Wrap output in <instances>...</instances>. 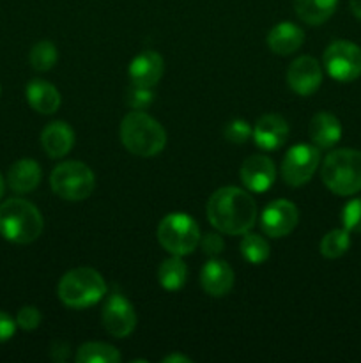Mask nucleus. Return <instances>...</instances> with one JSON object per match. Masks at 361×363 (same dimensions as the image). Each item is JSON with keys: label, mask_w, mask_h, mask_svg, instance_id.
<instances>
[{"label": "nucleus", "mask_w": 361, "mask_h": 363, "mask_svg": "<svg viewBox=\"0 0 361 363\" xmlns=\"http://www.w3.org/2000/svg\"><path fill=\"white\" fill-rule=\"evenodd\" d=\"M207 218L219 233L237 236L257 222V204L248 191L236 186L216 190L207 202Z\"/></svg>", "instance_id": "1"}, {"label": "nucleus", "mask_w": 361, "mask_h": 363, "mask_svg": "<svg viewBox=\"0 0 361 363\" xmlns=\"http://www.w3.org/2000/svg\"><path fill=\"white\" fill-rule=\"evenodd\" d=\"M120 142L134 156L151 158L159 155L166 144V131L154 117L133 110L120 123Z\"/></svg>", "instance_id": "2"}, {"label": "nucleus", "mask_w": 361, "mask_h": 363, "mask_svg": "<svg viewBox=\"0 0 361 363\" xmlns=\"http://www.w3.org/2000/svg\"><path fill=\"white\" fill-rule=\"evenodd\" d=\"M42 215L32 202L9 199L0 206V236L16 245H28L42 233Z\"/></svg>", "instance_id": "3"}, {"label": "nucleus", "mask_w": 361, "mask_h": 363, "mask_svg": "<svg viewBox=\"0 0 361 363\" xmlns=\"http://www.w3.org/2000/svg\"><path fill=\"white\" fill-rule=\"evenodd\" d=\"M322 183L335 195L347 197L361 191V151L336 149L322 162Z\"/></svg>", "instance_id": "4"}, {"label": "nucleus", "mask_w": 361, "mask_h": 363, "mask_svg": "<svg viewBox=\"0 0 361 363\" xmlns=\"http://www.w3.org/2000/svg\"><path fill=\"white\" fill-rule=\"evenodd\" d=\"M106 294V282L92 268H74L59 282V298L69 308H88Z\"/></svg>", "instance_id": "5"}, {"label": "nucleus", "mask_w": 361, "mask_h": 363, "mask_svg": "<svg viewBox=\"0 0 361 363\" xmlns=\"http://www.w3.org/2000/svg\"><path fill=\"white\" fill-rule=\"evenodd\" d=\"M158 241L166 252L183 257L191 254L200 243V229L190 215L172 213L159 222Z\"/></svg>", "instance_id": "6"}, {"label": "nucleus", "mask_w": 361, "mask_h": 363, "mask_svg": "<svg viewBox=\"0 0 361 363\" xmlns=\"http://www.w3.org/2000/svg\"><path fill=\"white\" fill-rule=\"evenodd\" d=\"M53 194L66 201H84L94 191L96 176L85 163L64 162L53 169L50 176Z\"/></svg>", "instance_id": "7"}, {"label": "nucleus", "mask_w": 361, "mask_h": 363, "mask_svg": "<svg viewBox=\"0 0 361 363\" xmlns=\"http://www.w3.org/2000/svg\"><path fill=\"white\" fill-rule=\"evenodd\" d=\"M324 67L336 82H353L361 77V48L350 41H333L324 52Z\"/></svg>", "instance_id": "8"}, {"label": "nucleus", "mask_w": 361, "mask_h": 363, "mask_svg": "<svg viewBox=\"0 0 361 363\" xmlns=\"http://www.w3.org/2000/svg\"><path fill=\"white\" fill-rule=\"evenodd\" d=\"M321 163L319 147L308 144H297L287 151L282 163V177L289 186H303L317 170Z\"/></svg>", "instance_id": "9"}, {"label": "nucleus", "mask_w": 361, "mask_h": 363, "mask_svg": "<svg viewBox=\"0 0 361 363\" xmlns=\"http://www.w3.org/2000/svg\"><path fill=\"white\" fill-rule=\"evenodd\" d=\"M103 326L115 339H124L137 328V312L133 305L120 294H112L103 307Z\"/></svg>", "instance_id": "10"}, {"label": "nucleus", "mask_w": 361, "mask_h": 363, "mask_svg": "<svg viewBox=\"0 0 361 363\" xmlns=\"http://www.w3.org/2000/svg\"><path fill=\"white\" fill-rule=\"evenodd\" d=\"M299 213L296 204L285 199L269 202L260 215V227L269 238H283L289 236L297 225Z\"/></svg>", "instance_id": "11"}, {"label": "nucleus", "mask_w": 361, "mask_h": 363, "mask_svg": "<svg viewBox=\"0 0 361 363\" xmlns=\"http://www.w3.org/2000/svg\"><path fill=\"white\" fill-rule=\"evenodd\" d=\"M287 82L296 94L311 96L322 84L321 64L310 55L297 57L289 66Z\"/></svg>", "instance_id": "12"}, {"label": "nucleus", "mask_w": 361, "mask_h": 363, "mask_svg": "<svg viewBox=\"0 0 361 363\" xmlns=\"http://www.w3.org/2000/svg\"><path fill=\"white\" fill-rule=\"evenodd\" d=\"M276 167L271 158L264 155H253L244 160L241 167V181L246 190L253 194H264L275 184Z\"/></svg>", "instance_id": "13"}, {"label": "nucleus", "mask_w": 361, "mask_h": 363, "mask_svg": "<svg viewBox=\"0 0 361 363\" xmlns=\"http://www.w3.org/2000/svg\"><path fill=\"white\" fill-rule=\"evenodd\" d=\"M253 140L264 151H275L282 147L289 138V124L282 116L268 113L262 116L253 126Z\"/></svg>", "instance_id": "14"}, {"label": "nucleus", "mask_w": 361, "mask_h": 363, "mask_svg": "<svg viewBox=\"0 0 361 363\" xmlns=\"http://www.w3.org/2000/svg\"><path fill=\"white\" fill-rule=\"evenodd\" d=\"M202 289L211 296H225L234 287V272L225 261L211 259L200 272Z\"/></svg>", "instance_id": "15"}, {"label": "nucleus", "mask_w": 361, "mask_h": 363, "mask_svg": "<svg viewBox=\"0 0 361 363\" xmlns=\"http://www.w3.org/2000/svg\"><path fill=\"white\" fill-rule=\"evenodd\" d=\"M163 71H165V62H163L161 55L152 50L142 52L130 64L131 82L142 85V87H154L161 80Z\"/></svg>", "instance_id": "16"}, {"label": "nucleus", "mask_w": 361, "mask_h": 363, "mask_svg": "<svg viewBox=\"0 0 361 363\" xmlns=\"http://www.w3.org/2000/svg\"><path fill=\"white\" fill-rule=\"evenodd\" d=\"M41 145L50 158H62L74 145L73 128L62 121L50 123L41 133Z\"/></svg>", "instance_id": "17"}, {"label": "nucleus", "mask_w": 361, "mask_h": 363, "mask_svg": "<svg viewBox=\"0 0 361 363\" xmlns=\"http://www.w3.org/2000/svg\"><path fill=\"white\" fill-rule=\"evenodd\" d=\"M308 133H310V138L315 144V147L331 149L342 138V124H340L338 117L333 116V113L319 112L310 121Z\"/></svg>", "instance_id": "18"}, {"label": "nucleus", "mask_w": 361, "mask_h": 363, "mask_svg": "<svg viewBox=\"0 0 361 363\" xmlns=\"http://www.w3.org/2000/svg\"><path fill=\"white\" fill-rule=\"evenodd\" d=\"M303 41L304 32L290 21H282V23L275 25L268 34V46L276 55H290L299 50Z\"/></svg>", "instance_id": "19"}, {"label": "nucleus", "mask_w": 361, "mask_h": 363, "mask_svg": "<svg viewBox=\"0 0 361 363\" xmlns=\"http://www.w3.org/2000/svg\"><path fill=\"white\" fill-rule=\"evenodd\" d=\"M41 169H39L38 162L30 158L18 160L13 163L7 172V183H9L11 190L16 194H28V191L35 190L41 183Z\"/></svg>", "instance_id": "20"}, {"label": "nucleus", "mask_w": 361, "mask_h": 363, "mask_svg": "<svg viewBox=\"0 0 361 363\" xmlns=\"http://www.w3.org/2000/svg\"><path fill=\"white\" fill-rule=\"evenodd\" d=\"M27 101L35 112L50 113L57 112L60 106V94L57 87L45 80H30L27 85Z\"/></svg>", "instance_id": "21"}, {"label": "nucleus", "mask_w": 361, "mask_h": 363, "mask_svg": "<svg viewBox=\"0 0 361 363\" xmlns=\"http://www.w3.org/2000/svg\"><path fill=\"white\" fill-rule=\"evenodd\" d=\"M338 0H294V9L301 21L308 25H322L333 16Z\"/></svg>", "instance_id": "22"}, {"label": "nucleus", "mask_w": 361, "mask_h": 363, "mask_svg": "<svg viewBox=\"0 0 361 363\" xmlns=\"http://www.w3.org/2000/svg\"><path fill=\"white\" fill-rule=\"evenodd\" d=\"M158 279L163 289L166 291H179L184 287L188 279V268L179 255L165 259L158 269Z\"/></svg>", "instance_id": "23"}, {"label": "nucleus", "mask_w": 361, "mask_h": 363, "mask_svg": "<svg viewBox=\"0 0 361 363\" xmlns=\"http://www.w3.org/2000/svg\"><path fill=\"white\" fill-rule=\"evenodd\" d=\"M76 363H119L120 353L105 342H85L78 347Z\"/></svg>", "instance_id": "24"}, {"label": "nucleus", "mask_w": 361, "mask_h": 363, "mask_svg": "<svg viewBox=\"0 0 361 363\" xmlns=\"http://www.w3.org/2000/svg\"><path fill=\"white\" fill-rule=\"evenodd\" d=\"M350 247V236L349 230L343 229H333L322 238L321 241V254L326 259H338L349 250Z\"/></svg>", "instance_id": "25"}, {"label": "nucleus", "mask_w": 361, "mask_h": 363, "mask_svg": "<svg viewBox=\"0 0 361 363\" xmlns=\"http://www.w3.org/2000/svg\"><path fill=\"white\" fill-rule=\"evenodd\" d=\"M241 254L250 264H262L269 257V243L262 236L248 230L241 241Z\"/></svg>", "instance_id": "26"}, {"label": "nucleus", "mask_w": 361, "mask_h": 363, "mask_svg": "<svg viewBox=\"0 0 361 363\" xmlns=\"http://www.w3.org/2000/svg\"><path fill=\"white\" fill-rule=\"evenodd\" d=\"M57 46L52 41H39L32 46L28 60L35 71H50L57 64Z\"/></svg>", "instance_id": "27"}, {"label": "nucleus", "mask_w": 361, "mask_h": 363, "mask_svg": "<svg viewBox=\"0 0 361 363\" xmlns=\"http://www.w3.org/2000/svg\"><path fill=\"white\" fill-rule=\"evenodd\" d=\"M154 101V92L152 87H142V85L131 84L126 92V103L134 110L147 108Z\"/></svg>", "instance_id": "28"}, {"label": "nucleus", "mask_w": 361, "mask_h": 363, "mask_svg": "<svg viewBox=\"0 0 361 363\" xmlns=\"http://www.w3.org/2000/svg\"><path fill=\"white\" fill-rule=\"evenodd\" d=\"M251 135H253V130L244 119H234L223 128V137L232 144H244L250 140Z\"/></svg>", "instance_id": "29"}, {"label": "nucleus", "mask_w": 361, "mask_h": 363, "mask_svg": "<svg viewBox=\"0 0 361 363\" xmlns=\"http://www.w3.org/2000/svg\"><path fill=\"white\" fill-rule=\"evenodd\" d=\"M342 223L349 233H361V197L347 202L342 211Z\"/></svg>", "instance_id": "30"}, {"label": "nucleus", "mask_w": 361, "mask_h": 363, "mask_svg": "<svg viewBox=\"0 0 361 363\" xmlns=\"http://www.w3.org/2000/svg\"><path fill=\"white\" fill-rule=\"evenodd\" d=\"M16 325L20 328L27 330V332H32V330H35L41 325V312L35 307H30V305L20 308V312L16 315Z\"/></svg>", "instance_id": "31"}, {"label": "nucleus", "mask_w": 361, "mask_h": 363, "mask_svg": "<svg viewBox=\"0 0 361 363\" xmlns=\"http://www.w3.org/2000/svg\"><path fill=\"white\" fill-rule=\"evenodd\" d=\"M200 247L205 255H209V257H216L218 254H222V250L225 248V243H223L219 234L211 233V234H205V236L202 238Z\"/></svg>", "instance_id": "32"}, {"label": "nucleus", "mask_w": 361, "mask_h": 363, "mask_svg": "<svg viewBox=\"0 0 361 363\" xmlns=\"http://www.w3.org/2000/svg\"><path fill=\"white\" fill-rule=\"evenodd\" d=\"M16 332V321L11 315L0 312V342H6Z\"/></svg>", "instance_id": "33"}, {"label": "nucleus", "mask_w": 361, "mask_h": 363, "mask_svg": "<svg viewBox=\"0 0 361 363\" xmlns=\"http://www.w3.org/2000/svg\"><path fill=\"white\" fill-rule=\"evenodd\" d=\"M50 357H52L53 362L67 360V357H69V344L60 342V340L53 342L52 344V351H50Z\"/></svg>", "instance_id": "34"}, {"label": "nucleus", "mask_w": 361, "mask_h": 363, "mask_svg": "<svg viewBox=\"0 0 361 363\" xmlns=\"http://www.w3.org/2000/svg\"><path fill=\"white\" fill-rule=\"evenodd\" d=\"M163 363H191V358H188V357H184V354H179V353H176V354H168V357H165L161 360Z\"/></svg>", "instance_id": "35"}, {"label": "nucleus", "mask_w": 361, "mask_h": 363, "mask_svg": "<svg viewBox=\"0 0 361 363\" xmlns=\"http://www.w3.org/2000/svg\"><path fill=\"white\" fill-rule=\"evenodd\" d=\"M350 4V11H353V14L356 18H360L361 20V0H349Z\"/></svg>", "instance_id": "36"}, {"label": "nucleus", "mask_w": 361, "mask_h": 363, "mask_svg": "<svg viewBox=\"0 0 361 363\" xmlns=\"http://www.w3.org/2000/svg\"><path fill=\"white\" fill-rule=\"evenodd\" d=\"M4 190H6V184H4V177L0 176V199H2V195H4Z\"/></svg>", "instance_id": "37"}]
</instances>
